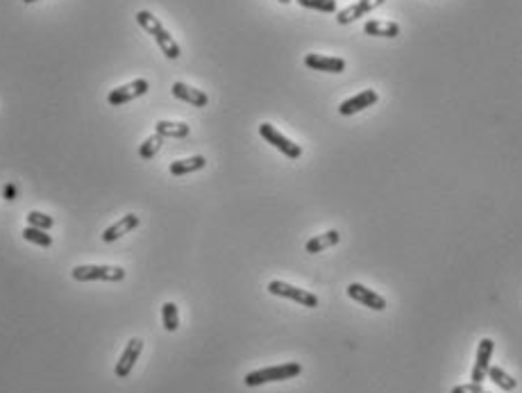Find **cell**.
Wrapping results in <instances>:
<instances>
[{
	"instance_id": "1",
	"label": "cell",
	"mask_w": 522,
	"mask_h": 393,
	"mask_svg": "<svg viewBox=\"0 0 522 393\" xmlns=\"http://www.w3.org/2000/svg\"><path fill=\"white\" fill-rule=\"evenodd\" d=\"M137 23L152 36V39L157 41V46H159V50L168 59H177V57L182 55V50H180V46H177V41L173 39V36H170V32L161 25V21L157 19L152 12H148V10L137 12Z\"/></svg>"
},
{
	"instance_id": "2",
	"label": "cell",
	"mask_w": 522,
	"mask_h": 393,
	"mask_svg": "<svg viewBox=\"0 0 522 393\" xmlns=\"http://www.w3.org/2000/svg\"><path fill=\"white\" fill-rule=\"evenodd\" d=\"M302 373V366L297 361H286V364L280 366H268V368H259L252 370L243 377L245 387H261V384L268 382H284V380H293Z\"/></svg>"
},
{
	"instance_id": "3",
	"label": "cell",
	"mask_w": 522,
	"mask_h": 393,
	"mask_svg": "<svg viewBox=\"0 0 522 393\" xmlns=\"http://www.w3.org/2000/svg\"><path fill=\"white\" fill-rule=\"evenodd\" d=\"M73 280L76 282H123L125 271L121 266L107 264H82L73 269Z\"/></svg>"
},
{
	"instance_id": "4",
	"label": "cell",
	"mask_w": 522,
	"mask_h": 393,
	"mask_svg": "<svg viewBox=\"0 0 522 393\" xmlns=\"http://www.w3.org/2000/svg\"><path fill=\"white\" fill-rule=\"evenodd\" d=\"M268 293L271 295H277V298H286V300H293L297 305L302 307H309V309H316L318 307V295L307 291V289H300V287H293L288 282H282V280H273L268 282Z\"/></svg>"
},
{
	"instance_id": "5",
	"label": "cell",
	"mask_w": 522,
	"mask_h": 393,
	"mask_svg": "<svg viewBox=\"0 0 522 393\" xmlns=\"http://www.w3.org/2000/svg\"><path fill=\"white\" fill-rule=\"evenodd\" d=\"M259 135L264 137L273 148H277V150H280L282 155H286L288 159L302 157V148H300V144H295V141H291L288 137H284L277 128H275V125H271V123H261V125H259Z\"/></svg>"
},
{
	"instance_id": "6",
	"label": "cell",
	"mask_w": 522,
	"mask_h": 393,
	"mask_svg": "<svg viewBox=\"0 0 522 393\" xmlns=\"http://www.w3.org/2000/svg\"><path fill=\"white\" fill-rule=\"evenodd\" d=\"M148 89H150L148 80L139 78V80H134V82H130V85L111 89L109 96H107V102H109L111 107H121V105H125V102H130L134 98H139V96L148 93Z\"/></svg>"
},
{
	"instance_id": "7",
	"label": "cell",
	"mask_w": 522,
	"mask_h": 393,
	"mask_svg": "<svg viewBox=\"0 0 522 393\" xmlns=\"http://www.w3.org/2000/svg\"><path fill=\"white\" fill-rule=\"evenodd\" d=\"M348 295L352 298L354 302H359V305L368 307L372 311H384L386 309V298L382 293L372 291V289L359 284V282H352V284L348 287Z\"/></svg>"
},
{
	"instance_id": "8",
	"label": "cell",
	"mask_w": 522,
	"mask_h": 393,
	"mask_svg": "<svg viewBox=\"0 0 522 393\" xmlns=\"http://www.w3.org/2000/svg\"><path fill=\"white\" fill-rule=\"evenodd\" d=\"M377 102H379V93L375 91V89H363V91L352 96V98H348V100L341 102L339 114L341 116H354V114L363 112V109L377 105Z\"/></svg>"
},
{
	"instance_id": "9",
	"label": "cell",
	"mask_w": 522,
	"mask_h": 393,
	"mask_svg": "<svg viewBox=\"0 0 522 393\" xmlns=\"http://www.w3.org/2000/svg\"><path fill=\"white\" fill-rule=\"evenodd\" d=\"M495 352V341L493 339H481L479 346H477V359L473 366V382H484L488 377L490 359H493Z\"/></svg>"
},
{
	"instance_id": "10",
	"label": "cell",
	"mask_w": 522,
	"mask_h": 393,
	"mask_svg": "<svg viewBox=\"0 0 522 393\" xmlns=\"http://www.w3.org/2000/svg\"><path fill=\"white\" fill-rule=\"evenodd\" d=\"M141 350H144V341H141L139 337H134V339L128 341L125 350L121 352V359L116 361V368H114L116 377H121V380H125V377H128V375L132 373L134 364H137L139 357H141Z\"/></svg>"
},
{
	"instance_id": "11",
	"label": "cell",
	"mask_w": 522,
	"mask_h": 393,
	"mask_svg": "<svg viewBox=\"0 0 522 393\" xmlns=\"http://www.w3.org/2000/svg\"><path fill=\"white\" fill-rule=\"evenodd\" d=\"M386 3V0H356L354 5L345 7V10L337 12V23L339 25H348V23H354V21H359L361 16H365V14L375 12L377 7H382Z\"/></svg>"
},
{
	"instance_id": "12",
	"label": "cell",
	"mask_w": 522,
	"mask_h": 393,
	"mask_svg": "<svg viewBox=\"0 0 522 393\" xmlns=\"http://www.w3.org/2000/svg\"><path fill=\"white\" fill-rule=\"evenodd\" d=\"M304 66L311 71H323V73H343L345 71V59L343 57H330L320 53H309L304 57Z\"/></svg>"
},
{
	"instance_id": "13",
	"label": "cell",
	"mask_w": 522,
	"mask_h": 393,
	"mask_svg": "<svg viewBox=\"0 0 522 393\" xmlns=\"http://www.w3.org/2000/svg\"><path fill=\"white\" fill-rule=\"evenodd\" d=\"M170 91H173L175 98H180L182 102H189V105H193V107H207L209 105V96L203 91V89H196V87H191L186 82H173Z\"/></svg>"
},
{
	"instance_id": "14",
	"label": "cell",
	"mask_w": 522,
	"mask_h": 393,
	"mask_svg": "<svg viewBox=\"0 0 522 393\" xmlns=\"http://www.w3.org/2000/svg\"><path fill=\"white\" fill-rule=\"evenodd\" d=\"M134 227H139V216L137 214H125V216H121V221H116L114 225H109L107 229L102 232V241L104 243H114L121 239L123 234L132 232Z\"/></svg>"
},
{
	"instance_id": "15",
	"label": "cell",
	"mask_w": 522,
	"mask_h": 393,
	"mask_svg": "<svg viewBox=\"0 0 522 393\" xmlns=\"http://www.w3.org/2000/svg\"><path fill=\"white\" fill-rule=\"evenodd\" d=\"M337 243H341L339 229H327V232H323V234L311 236V239L304 243V250L311 255H316V253H323V250H327V248L337 246Z\"/></svg>"
},
{
	"instance_id": "16",
	"label": "cell",
	"mask_w": 522,
	"mask_h": 393,
	"mask_svg": "<svg viewBox=\"0 0 522 393\" xmlns=\"http://www.w3.org/2000/svg\"><path fill=\"white\" fill-rule=\"evenodd\" d=\"M363 32L370 34V36H384V39H395L400 36V23L395 21H379V19H372L368 23L363 25Z\"/></svg>"
},
{
	"instance_id": "17",
	"label": "cell",
	"mask_w": 522,
	"mask_h": 393,
	"mask_svg": "<svg viewBox=\"0 0 522 393\" xmlns=\"http://www.w3.org/2000/svg\"><path fill=\"white\" fill-rule=\"evenodd\" d=\"M155 135H159L161 139H184L191 135V128L186 123L177 121H157Z\"/></svg>"
},
{
	"instance_id": "18",
	"label": "cell",
	"mask_w": 522,
	"mask_h": 393,
	"mask_svg": "<svg viewBox=\"0 0 522 393\" xmlns=\"http://www.w3.org/2000/svg\"><path fill=\"white\" fill-rule=\"evenodd\" d=\"M207 166V159L203 155H196V157H186V159H177L168 166L170 175H189L196 173V170H203Z\"/></svg>"
},
{
	"instance_id": "19",
	"label": "cell",
	"mask_w": 522,
	"mask_h": 393,
	"mask_svg": "<svg viewBox=\"0 0 522 393\" xmlns=\"http://www.w3.org/2000/svg\"><path fill=\"white\" fill-rule=\"evenodd\" d=\"M161 323L168 332H175L180 328V311H177L175 302H163L161 307Z\"/></svg>"
},
{
	"instance_id": "20",
	"label": "cell",
	"mask_w": 522,
	"mask_h": 393,
	"mask_svg": "<svg viewBox=\"0 0 522 393\" xmlns=\"http://www.w3.org/2000/svg\"><path fill=\"white\" fill-rule=\"evenodd\" d=\"M488 377L493 380L499 389H504V391H513L518 387V380H513V377L506 373L504 368H499V366H490L488 368Z\"/></svg>"
},
{
	"instance_id": "21",
	"label": "cell",
	"mask_w": 522,
	"mask_h": 393,
	"mask_svg": "<svg viewBox=\"0 0 522 393\" xmlns=\"http://www.w3.org/2000/svg\"><path fill=\"white\" fill-rule=\"evenodd\" d=\"M23 239L30 241V243H36V246L41 248H50L52 246V236L46 232V229H39V227H25L23 229Z\"/></svg>"
},
{
	"instance_id": "22",
	"label": "cell",
	"mask_w": 522,
	"mask_h": 393,
	"mask_svg": "<svg viewBox=\"0 0 522 393\" xmlns=\"http://www.w3.org/2000/svg\"><path fill=\"white\" fill-rule=\"evenodd\" d=\"M300 7H307V10H316V12H325V14H337L339 5L337 0H295Z\"/></svg>"
},
{
	"instance_id": "23",
	"label": "cell",
	"mask_w": 522,
	"mask_h": 393,
	"mask_svg": "<svg viewBox=\"0 0 522 393\" xmlns=\"http://www.w3.org/2000/svg\"><path fill=\"white\" fill-rule=\"evenodd\" d=\"M161 144H163V139H161L159 135L148 137V139L144 141V144L139 146V157H141V159H152L155 155L159 153Z\"/></svg>"
},
{
	"instance_id": "24",
	"label": "cell",
	"mask_w": 522,
	"mask_h": 393,
	"mask_svg": "<svg viewBox=\"0 0 522 393\" xmlns=\"http://www.w3.org/2000/svg\"><path fill=\"white\" fill-rule=\"evenodd\" d=\"M27 225L30 227H39V229H48L55 225V221H52V216H48V214H43V212H27Z\"/></svg>"
},
{
	"instance_id": "25",
	"label": "cell",
	"mask_w": 522,
	"mask_h": 393,
	"mask_svg": "<svg viewBox=\"0 0 522 393\" xmlns=\"http://www.w3.org/2000/svg\"><path fill=\"white\" fill-rule=\"evenodd\" d=\"M450 393H484V384H481V382L459 384V387H454Z\"/></svg>"
},
{
	"instance_id": "26",
	"label": "cell",
	"mask_w": 522,
	"mask_h": 393,
	"mask_svg": "<svg viewBox=\"0 0 522 393\" xmlns=\"http://www.w3.org/2000/svg\"><path fill=\"white\" fill-rule=\"evenodd\" d=\"M5 198H7V200H14V198H16V187L7 184V187H5Z\"/></svg>"
},
{
	"instance_id": "27",
	"label": "cell",
	"mask_w": 522,
	"mask_h": 393,
	"mask_svg": "<svg viewBox=\"0 0 522 393\" xmlns=\"http://www.w3.org/2000/svg\"><path fill=\"white\" fill-rule=\"evenodd\" d=\"M23 3H36V0H23Z\"/></svg>"
},
{
	"instance_id": "28",
	"label": "cell",
	"mask_w": 522,
	"mask_h": 393,
	"mask_svg": "<svg viewBox=\"0 0 522 393\" xmlns=\"http://www.w3.org/2000/svg\"><path fill=\"white\" fill-rule=\"evenodd\" d=\"M280 3H284V5H286V3H291V0H280Z\"/></svg>"
},
{
	"instance_id": "29",
	"label": "cell",
	"mask_w": 522,
	"mask_h": 393,
	"mask_svg": "<svg viewBox=\"0 0 522 393\" xmlns=\"http://www.w3.org/2000/svg\"><path fill=\"white\" fill-rule=\"evenodd\" d=\"M484 393H488V391H484Z\"/></svg>"
}]
</instances>
